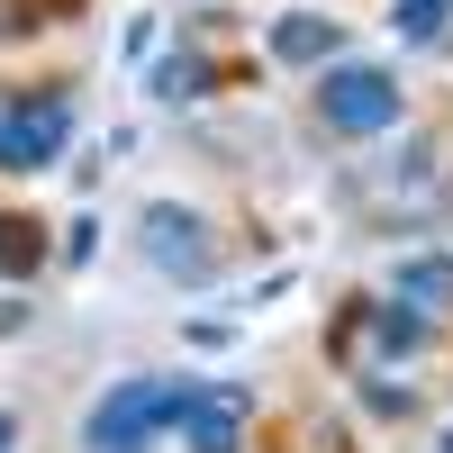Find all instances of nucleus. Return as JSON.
Returning a JSON list of instances; mask_svg holds the SVG:
<instances>
[{"label": "nucleus", "mask_w": 453, "mask_h": 453, "mask_svg": "<svg viewBox=\"0 0 453 453\" xmlns=\"http://www.w3.org/2000/svg\"><path fill=\"white\" fill-rule=\"evenodd\" d=\"M181 399H191V381H173V372H136V381H119L82 418V444L91 453H155L164 426L181 418Z\"/></svg>", "instance_id": "obj_1"}, {"label": "nucleus", "mask_w": 453, "mask_h": 453, "mask_svg": "<svg viewBox=\"0 0 453 453\" xmlns=\"http://www.w3.org/2000/svg\"><path fill=\"white\" fill-rule=\"evenodd\" d=\"M318 119L335 136H390L408 119V100H399V82H390L381 64H335L326 82H318Z\"/></svg>", "instance_id": "obj_2"}, {"label": "nucleus", "mask_w": 453, "mask_h": 453, "mask_svg": "<svg viewBox=\"0 0 453 453\" xmlns=\"http://www.w3.org/2000/svg\"><path fill=\"white\" fill-rule=\"evenodd\" d=\"M136 254L155 263V273H173V281H218V236H209V218L181 209V200H155L136 218Z\"/></svg>", "instance_id": "obj_3"}, {"label": "nucleus", "mask_w": 453, "mask_h": 453, "mask_svg": "<svg viewBox=\"0 0 453 453\" xmlns=\"http://www.w3.org/2000/svg\"><path fill=\"white\" fill-rule=\"evenodd\" d=\"M245 418L254 399L236 381H191V399H181V453H245Z\"/></svg>", "instance_id": "obj_4"}, {"label": "nucleus", "mask_w": 453, "mask_h": 453, "mask_svg": "<svg viewBox=\"0 0 453 453\" xmlns=\"http://www.w3.org/2000/svg\"><path fill=\"white\" fill-rule=\"evenodd\" d=\"M64 136H73V109L55 91H27L10 119H0V164H10V173H46L64 155Z\"/></svg>", "instance_id": "obj_5"}, {"label": "nucleus", "mask_w": 453, "mask_h": 453, "mask_svg": "<svg viewBox=\"0 0 453 453\" xmlns=\"http://www.w3.org/2000/svg\"><path fill=\"white\" fill-rule=\"evenodd\" d=\"M326 55H345V19H318V10L273 19V64H326Z\"/></svg>", "instance_id": "obj_6"}, {"label": "nucleus", "mask_w": 453, "mask_h": 453, "mask_svg": "<svg viewBox=\"0 0 453 453\" xmlns=\"http://www.w3.org/2000/svg\"><path fill=\"white\" fill-rule=\"evenodd\" d=\"M399 309H418V318L453 309V263H444V254H408V263H399Z\"/></svg>", "instance_id": "obj_7"}, {"label": "nucleus", "mask_w": 453, "mask_h": 453, "mask_svg": "<svg viewBox=\"0 0 453 453\" xmlns=\"http://www.w3.org/2000/svg\"><path fill=\"white\" fill-rule=\"evenodd\" d=\"M390 27L408 36V46H435V36L453 27V0H390Z\"/></svg>", "instance_id": "obj_8"}, {"label": "nucleus", "mask_w": 453, "mask_h": 453, "mask_svg": "<svg viewBox=\"0 0 453 453\" xmlns=\"http://www.w3.org/2000/svg\"><path fill=\"white\" fill-rule=\"evenodd\" d=\"M372 345H381V354L426 345V318H418V309H381V318H372Z\"/></svg>", "instance_id": "obj_9"}, {"label": "nucleus", "mask_w": 453, "mask_h": 453, "mask_svg": "<svg viewBox=\"0 0 453 453\" xmlns=\"http://www.w3.org/2000/svg\"><path fill=\"white\" fill-rule=\"evenodd\" d=\"M36 254H46V245H36V226H27V218H0V273H27Z\"/></svg>", "instance_id": "obj_10"}, {"label": "nucleus", "mask_w": 453, "mask_h": 453, "mask_svg": "<svg viewBox=\"0 0 453 453\" xmlns=\"http://www.w3.org/2000/svg\"><path fill=\"white\" fill-rule=\"evenodd\" d=\"M191 82H200V73H191V64H181V55H173V64L155 73V91H164V100H191Z\"/></svg>", "instance_id": "obj_11"}, {"label": "nucleus", "mask_w": 453, "mask_h": 453, "mask_svg": "<svg viewBox=\"0 0 453 453\" xmlns=\"http://www.w3.org/2000/svg\"><path fill=\"white\" fill-rule=\"evenodd\" d=\"M19 444V418H10V408H0V453H10Z\"/></svg>", "instance_id": "obj_12"}, {"label": "nucleus", "mask_w": 453, "mask_h": 453, "mask_svg": "<svg viewBox=\"0 0 453 453\" xmlns=\"http://www.w3.org/2000/svg\"><path fill=\"white\" fill-rule=\"evenodd\" d=\"M435 453H453V435H444V444H435Z\"/></svg>", "instance_id": "obj_13"}]
</instances>
